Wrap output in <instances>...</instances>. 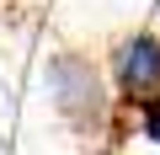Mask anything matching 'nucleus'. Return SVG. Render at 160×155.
Listing matches in <instances>:
<instances>
[{
  "instance_id": "obj_1",
  "label": "nucleus",
  "mask_w": 160,
  "mask_h": 155,
  "mask_svg": "<svg viewBox=\"0 0 160 155\" xmlns=\"http://www.w3.org/2000/svg\"><path fill=\"white\" fill-rule=\"evenodd\" d=\"M43 80H48V102H53V112H59L69 128H80V134H102V128H107L118 91H107V75H102L86 54H75V48L48 54Z\"/></svg>"
},
{
  "instance_id": "obj_2",
  "label": "nucleus",
  "mask_w": 160,
  "mask_h": 155,
  "mask_svg": "<svg viewBox=\"0 0 160 155\" xmlns=\"http://www.w3.org/2000/svg\"><path fill=\"white\" fill-rule=\"evenodd\" d=\"M107 80H112L118 102H128V107H139L144 96H155L160 91V38L155 32L118 38L112 54H107Z\"/></svg>"
},
{
  "instance_id": "obj_3",
  "label": "nucleus",
  "mask_w": 160,
  "mask_h": 155,
  "mask_svg": "<svg viewBox=\"0 0 160 155\" xmlns=\"http://www.w3.org/2000/svg\"><path fill=\"white\" fill-rule=\"evenodd\" d=\"M133 123H139V134H144L149 144H160V91L144 96V102L133 107Z\"/></svg>"
},
{
  "instance_id": "obj_4",
  "label": "nucleus",
  "mask_w": 160,
  "mask_h": 155,
  "mask_svg": "<svg viewBox=\"0 0 160 155\" xmlns=\"http://www.w3.org/2000/svg\"><path fill=\"white\" fill-rule=\"evenodd\" d=\"M96 155H107V150H96Z\"/></svg>"
}]
</instances>
